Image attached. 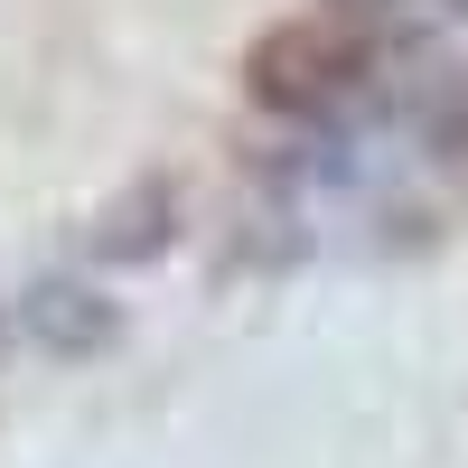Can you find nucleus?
I'll use <instances>...</instances> for the list:
<instances>
[{"instance_id":"obj_2","label":"nucleus","mask_w":468,"mask_h":468,"mask_svg":"<svg viewBox=\"0 0 468 468\" xmlns=\"http://www.w3.org/2000/svg\"><path fill=\"white\" fill-rule=\"evenodd\" d=\"M112 300H94L85 282H37L28 291V337L48 346V356H66V366H85V356H103L112 346Z\"/></svg>"},{"instance_id":"obj_3","label":"nucleus","mask_w":468,"mask_h":468,"mask_svg":"<svg viewBox=\"0 0 468 468\" xmlns=\"http://www.w3.org/2000/svg\"><path fill=\"white\" fill-rule=\"evenodd\" d=\"M169 216H178L169 178H141L122 207H103V234H94V253H103V262H150V253L169 244Z\"/></svg>"},{"instance_id":"obj_1","label":"nucleus","mask_w":468,"mask_h":468,"mask_svg":"<svg viewBox=\"0 0 468 468\" xmlns=\"http://www.w3.org/2000/svg\"><path fill=\"white\" fill-rule=\"evenodd\" d=\"M375 85V37L366 19L346 10H300V19H271L253 48H244V94L282 122H319V112L356 103Z\"/></svg>"}]
</instances>
